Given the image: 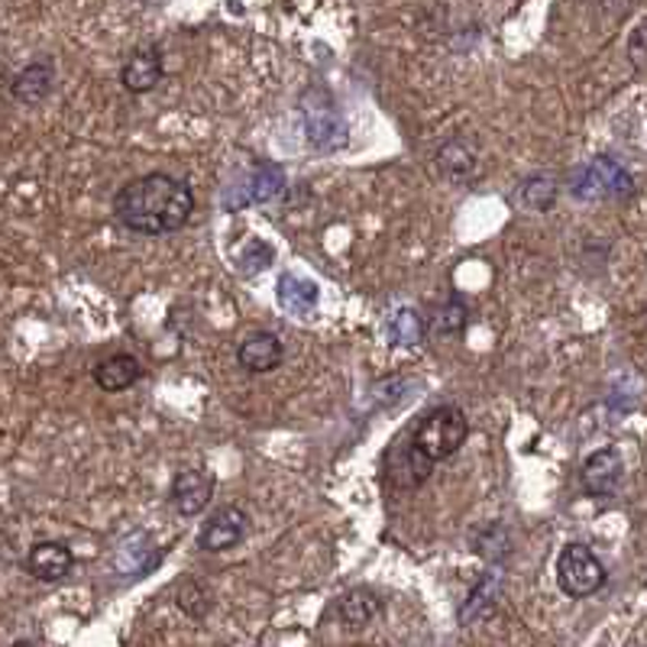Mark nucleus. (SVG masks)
Masks as SVG:
<instances>
[{
	"mask_svg": "<svg viewBox=\"0 0 647 647\" xmlns=\"http://www.w3.org/2000/svg\"><path fill=\"white\" fill-rule=\"evenodd\" d=\"M195 211V192L188 182L165 172H149L114 195V217L124 230L143 236H165L182 230Z\"/></svg>",
	"mask_w": 647,
	"mask_h": 647,
	"instance_id": "obj_1",
	"label": "nucleus"
},
{
	"mask_svg": "<svg viewBox=\"0 0 647 647\" xmlns=\"http://www.w3.org/2000/svg\"><path fill=\"white\" fill-rule=\"evenodd\" d=\"M466 437H470L466 412L460 405H437L418 421L408 447L395 450L385 460L398 463V470H392V473H402V470L408 473L405 476V489H418L431 476V470L440 460L453 457L466 443Z\"/></svg>",
	"mask_w": 647,
	"mask_h": 647,
	"instance_id": "obj_2",
	"label": "nucleus"
},
{
	"mask_svg": "<svg viewBox=\"0 0 647 647\" xmlns=\"http://www.w3.org/2000/svg\"><path fill=\"white\" fill-rule=\"evenodd\" d=\"M635 192L632 172L612 155H596L570 172V195L579 201H622Z\"/></svg>",
	"mask_w": 647,
	"mask_h": 647,
	"instance_id": "obj_3",
	"label": "nucleus"
},
{
	"mask_svg": "<svg viewBox=\"0 0 647 647\" xmlns=\"http://www.w3.org/2000/svg\"><path fill=\"white\" fill-rule=\"evenodd\" d=\"M605 564L596 557V551L589 544H567L557 557V586L564 596L570 599H589L605 586Z\"/></svg>",
	"mask_w": 647,
	"mask_h": 647,
	"instance_id": "obj_4",
	"label": "nucleus"
},
{
	"mask_svg": "<svg viewBox=\"0 0 647 647\" xmlns=\"http://www.w3.org/2000/svg\"><path fill=\"white\" fill-rule=\"evenodd\" d=\"M286 192V172L276 162H259L256 169H250V175L233 185L223 195V208L227 211H240L246 205H266L273 198H279Z\"/></svg>",
	"mask_w": 647,
	"mask_h": 647,
	"instance_id": "obj_5",
	"label": "nucleus"
},
{
	"mask_svg": "<svg viewBox=\"0 0 647 647\" xmlns=\"http://www.w3.org/2000/svg\"><path fill=\"white\" fill-rule=\"evenodd\" d=\"M622 480H625V460L615 447H599L596 453H589L582 460V470H579V483H582V493L592 496V499H615L619 489H622Z\"/></svg>",
	"mask_w": 647,
	"mask_h": 647,
	"instance_id": "obj_6",
	"label": "nucleus"
},
{
	"mask_svg": "<svg viewBox=\"0 0 647 647\" xmlns=\"http://www.w3.org/2000/svg\"><path fill=\"white\" fill-rule=\"evenodd\" d=\"M246 534H250V515L236 505H223L205 521V528L198 534V547L208 554L233 551L236 544L246 541Z\"/></svg>",
	"mask_w": 647,
	"mask_h": 647,
	"instance_id": "obj_7",
	"label": "nucleus"
},
{
	"mask_svg": "<svg viewBox=\"0 0 647 647\" xmlns=\"http://www.w3.org/2000/svg\"><path fill=\"white\" fill-rule=\"evenodd\" d=\"M215 489L217 480L211 473H205V470H182V473H175V480H172L169 502H172V508H175L178 515L195 518V515H201V511L211 505Z\"/></svg>",
	"mask_w": 647,
	"mask_h": 647,
	"instance_id": "obj_8",
	"label": "nucleus"
},
{
	"mask_svg": "<svg viewBox=\"0 0 647 647\" xmlns=\"http://www.w3.org/2000/svg\"><path fill=\"white\" fill-rule=\"evenodd\" d=\"M26 574L39 582H59L74 570V554L69 544L62 541H36L30 551H26V561H23Z\"/></svg>",
	"mask_w": 647,
	"mask_h": 647,
	"instance_id": "obj_9",
	"label": "nucleus"
},
{
	"mask_svg": "<svg viewBox=\"0 0 647 647\" xmlns=\"http://www.w3.org/2000/svg\"><path fill=\"white\" fill-rule=\"evenodd\" d=\"M437 169L447 182L463 185L480 175V143L473 137H453L437 149Z\"/></svg>",
	"mask_w": 647,
	"mask_h": 647,
	"instance_id": "obj_10",
	"label": "nucleus"
},
{
	"mask_svg": "<svg viewBox=\"0 0 647 647\" xmlns=\"http://www.w3.org/2000/svg\"><path fill=\"white\" fill-rule=\"evenodd\" d=\"M304 134H308V143L314 149H324V152L347 143V124H344L340 111L331 104L304 107Z\"/></svg>",
	"mask_w": 647,
	"mask_h": 647,
	"instance_id": "obj_11",
	"label": "nucleus"
},
{
	"mask_svg": "<svg viewBox=\"0 0 647 647\" xmlns=\"http://www.w3.org/2000/svg\"><path fill=\"white\" fill-rule=\"evenodd\" d=\"M282 360H286V347L269 331H253L236 347V362L246 372H273L276 366H282Z\"/></svg>",
	"mask_w": 647,
	"mask_h": 647,
	"instance_id": "obj_12",
	"label": "nucleus"
},
{
	"mask_svg": "<svg viewBox=\"0 0 647 647\" xmlns=\"http://www.w3.org/2000/svg\"><path fill=\"white\" fill-rule=\"evenodd\" d=\"M165 74V62H162V49L155 46H140L120 69V84L130 91V94H146L152 91Z\"/></svg>",
	"mask_w": 647,
	"mask_h": 647,
	"instance_id": "obj_13",
	"label": "nucleus"
},
{
	"mask_svg": "<svg viewBox=\"0 0 647 647\" xmlns=\"http://www.w3.org/2000/svg\"><path fill=\"white\" fill-rule=\"evenodd\" d=\"M337 612H340V622H344L347 632H366L382 615V599H379V592L357 586V589L340 596Z\"/></svg>",
	"mask_w": 647,
	"mask_h": 647,
	"instance_id": "obj_14",
	"label": "nucleus"
},
{
	"mask_svg": "<svg viewBox=\"0 0 647 647\" xmlns=\"http://www.w3.org/2000/svg\"><path fill=\"white\" fill-rule=\"evenodd\" d=\"M53 84H56V69L49 62H33L10 81V94H13L16 104L33 107V104H43L49 97Z\"/></svg>",
	"mask_w": 647,
	"mask_h": 647,
	"instance_id": "obj_15",
	"label": "nucleus"
},
{
	"mask_svg": "<svg viewBox=\"0 0 647 647\" xmlns=\"http://www.w3.org/2000/svg\"><path fill=\"white\" fill-rule=\"evenodd\" d=\"M91 376H94L97 389H104V392H124V389H130L143 376V366H140L137 357H130V354H114V357L97 362Z\"/></svg>",
	"mask_w": 647,
	"mask_h": 647,
	"instance_id": "obj_16",
	"label": "nucleus"
},
{
	"mask_svg": "<svg viewBox=\"0 0 647 647\" xmlns=\"http://www.w3.org/2000/svg\"><path fill=\"white\" fill-rule=\"evenodd\" d=\"M276 298H279V304L286 308L288 314H294V317H308L314 308H317V301H321V288L317 282H311V279H301V276H282L279 279V286H276Z\"/></svg>",
	"mask_w": 647,
	"mask_h": 647,
	"instance_id": "obj_17",
	"label": "nucleus"
},
{
	"mask_svg": "<svg viewBox=\"0 0 647 647\" xmlns=\"http://www.w3.org/2000/svg\"><path fill=\"white\" fill-rule=\"evenodd\" d=\"M499 592H502V576L496 574V570L483 574V579L470 589V596H466V602H463V609H460V622H463V625H473V622L486 619V615L496 609Z\"/></svg>",
	"mask_w": 647,
	"mask_h": 647,
	"instance_id": "obj_18",
	"label": "nucleus"
},
{
	"mask_svg": "<svg viewBox=\"0 0 647 647\" xmlns=\"http://www.w3.org/2000/svg\"><path fill=\"white\" fill-rule=\"evenodd\" d=\"M425 334H428V324L415 308H398L385 324V337L392 347H415L425 340Z\"/></svg>",
	"mask_w": 647,
	"mask_h": 647,
	"instance_id": "obj_19",
	"label": "nucleus"
},
{
	"mask_svg": "<svg viewBox=\"0 0 647 647\" xmlns=\"http://www.w3.org/2000/svg\"><path fill=\"white\" fill-rule=\"evenodd\" d=\"M470 324V308L460 294H450V301H443L437 308V314L431 317L428 324V334L434 340H443V337H460Z\"/></svg>",
	"mask_w": 647,
	"mask_h": 647,
	"instance_id": "obj_20",
	"label": "nucleus"
},
{
	"mask_svg": "<svg viewBox=\"0 0 647 647\" xmlns=\"http://www.w3.org/2000/svg\"><path fill=\"white\" fill-rule=\"evenodd\" d=\"M557 195H561V188L551 175H534L518 188V205L531 215H547V211H554Z\"/></svg>",
	"mask_w": 647,
	"mask_h": 647,
	"instance_id": "obj_21",
	"label": "nucleus"
},
{
	"mask_svg": "<svg viewBox=\"0 0 647 647\" xmlns=\"http://www.w3.org/2000/svg\"><path fill=\"white\" fill-rule=\"evenodd\" d=\"M473 547H476L480 557H486V561H493V564H502L505 557L511 554V534L505 531L499 521H493V524H486V528L473 538Z\"/></svg>",
	"mask_w": 647,
	"mask_h": 647,
	"instance_id": "obj_22",
	"label": "nucleus"
},
{
	"mask_svg": "<svg viewBox=\"0 0 647 647\" xmlns=\"http://www.w3.org/2000/svg\"><path fill=\"white\" fill-rule=\"evenodd\" d=\"M175 605L192 619H205L211 612V592L198 579H182L175 586Z\"/></svg>",
	"mask_w": 647,
	"mask_h": 647,
	"instance_id": "obj_23",
	"label": "nucleus"
},
{
	"mask_svg": "<svg viewBox=\"0 0 647 647\" xmlns=\"http://www.w3.org/2000/svg\"><path fill=\"white\" fill-rule=\"evenodd\" d=\"M240 273H256V269H266L269 263H273V246L269 243H259V240H253L243 253H240Z\"/></svg>",
	"mask_w": 647,
	"mask_h": 647,
	"instance_id": "obj_24",
	"label": "nucleus"
},
{
	"mask_svg": "<svg viewBox=\"0 0 647 647\" xmlns=\"http://www.w3.org/2000/svg\"><path fill=\"white\" fill-rule=\"evenodd\" d=\"M628 59H632V66H635L638 72H645L647 69V20H642V23L632 30V36H628Z\"/></svg>",
	"mask_w": 647,
	"mask_h": 647,
	"instance_id": "obj_25",
	"label": "nucleus"
},
{
	"mask_svg": "<svg viewBox=\"0 0 647 647\" xmlns=\"http://www.w3.org/2000/svg\"><path fill=\"white\" fill-rule=\"evenodd\" d=\"M612 16H625L628 13V7H632V0H599Z\"/></svg>",
	"mask_w": 647,
	"mask_h": 647,
	"instance_id": "obj_26",
	"label": "nucleus"
}]
</instances>
